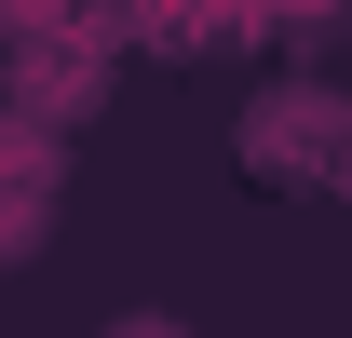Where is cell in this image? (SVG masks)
I'll return each instance as SVG.
<instances>
[{
  "instance_id": "6da1fadb",
  "label": "cell",
  "mask_w": 352,
  "mask_h": 338,
  "mask_svg": "<svg viewBox=\"0 0 352 338\" xmlns=\"http://www.w3.org/2000/svg\"><path fill=\"white\" fill-rule=\"evenodd\" d=\"M54 230V149H28V135H0V271Z\"/></svg>"
}]
</instances>
